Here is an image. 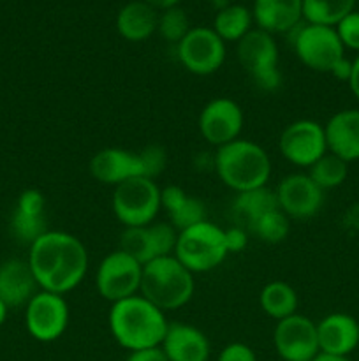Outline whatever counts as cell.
Returning a JSON list of instances; mask_svg holds the SVG:
<instances>
[{
	"label": "cell",
	"mask_w": 359,
	"mask_h": 361,
	"mask_svg": "<svg viewBox=\"0 0 359 361\" xmlns=\"http://www.w3.org/2000/svg\"><path fill=\"white\" fill-rule=\"evenodd\" d=\"M344 48L359 51V11H352L334 27Z\"/></svg>",
	"instance_id": "d6a6232c"
},
{
	"label": "cell",
	"mask_w": 359,
	"mask_h": 361,
	"mask_svg": "<svg viewBox=\"0 0 359 361\" xmlns=\"http://www.w3.org/2000/svg\"><path fill=\"white\" fill-rule=\"evenodd\" d=\"M213 169L225 187L239 194L267 185L271 159L259 143L238 137L217 148Z\"/></svg>",
	"instance_id": "3957f363"
},
{
	"label": "cell",
	"mask_w": 359,
	"mask_h": 361,
	"mask_svg": "<svg viewBox=\"0 0 359 361\" xmlns=\"http://www.w3.org/2000/svg\"><path fill=\"white\" fill-rule=\"evenodd\" d=\"M125 361H168L164 351L160 348L141 349V351H132L127 356Z\"/></svg>",
	"instance_id": "d590c367"
},
{
	"label": "cell",
	"mask_w": 359,
	"mask_h": 361,
	"mask_svg": "<svg viewBox=\"0 0 359 361\" xmlns=\"http://www.w3.org/2000/svg\"><path fill=\"white\" fill-rule=\"evenodd\" d=\"M141 277L143 264L123 250L116 249L99 263L95 286L102 298L116 303L139 295Z\"/></svg>",
	"instance_id": "30bf717a"
},
{
	"label": "cell",
	"mask_w": 359,
	"mask_h": 361,
	"mask_svg": "<svg viewBox=\"0 0 359 361\" xmlns=\"http://www.w3.org/2000/svg\"><path fill=\"white\" fill-rule=\"evenodd\" d=\"M278 150L291 164L310 168L327 154L324 126L308 118L289 123L278 137Z\"/></svg>",
	"instance_id": "7c38bea8"
},
{
	"label": "cell",
	"mask_w": 359,
	"mask_h": 361,
	"mask_svg": "<svg viewBox=\"0 0 359 361\" xmlns=\"http://www.w3.org/2000/svg\"><path fill=\"white\" fill-rule=\"evenodd\" d=\"M277 201L289 219H310L320 212L324 204V190L315 185L308 173H294L278 183Z\"/></svg>",
	"instance_id": "e0dca14e"
},
{
	"label": "cell",
	"mask_w": 359,
	"mask_h": 361,
	"mask_svg": "<svg viewBox=\"0 0 359 361\" xmlns=\"http://www.w3.org/2000/svg\"><path fill=\"white\" fill-rule=\"evenodd\" d=\"M327 152L341 161L359 159V109H341L334 113L324 126Z\"/></svg>",
	"instance_id": "44dd1931"
},
{
	"label": "cell",
	"mask_w": 359,
	"mask_h": 361,
	"mask_svg": "<svg viewBox=\"0 0 359 361\" xmlns=\"http://www.w3.org/2000/svg\"><path fill=\"white\" fill-rule=\"evenodd\" d=\"M312 361H351L347 356H333V355H324V353H319Z\"/></svg>",
	"instance_id": "ab89813d"
},
{
	"label": "cell",
	"mask_w": 359,
	"mask_h": 361,
	"mask_svg": "<svg viewBox=\"0 0 359 361\" xmlns=\"http://www.w3.org/2000/svg\"><path fill=\"white\" fill-rule=\"evenodd\" d=\"M11 229H13V235L16 236L21 243H27L28 247H30L35 240L41 238L44 233L49 231V229L46 228V214H25V212L16 210V208H14L13 217H11Z\"/></svg>",
	"instance_id": "4dcf8cb0"
},
{
	"label": "cell",
	"mask_w": 359,
	"mask_h": 361,
	"mask_svg": "<svg viewBox=\"0 0 359 361\" xmlns=\"http://www.w3.org/2000/svg\"><path fill=\"white\" fill-rule=\"evenodd\" d=\"M39 289L28 261L7 259L0 264V300L7 309L27 307Z\"/></svg>",
	"instance_id": "d6986e66"
},
{
	"label": "cell",
	"mask_w": 359,
	"mask_h": 361,
	"mask_svg": "<svg viewBox=\"0 0 359 361\" xmlns=\"http://www.w3.org/2000/svg\"><path fill=\"white\" fill-rule=\"evenodd\" d=\"M162 189L151 178H132L115 187L111 208L123 228H139L155 222L162 208Z\"/></svg>",
	"instance_id": "ba28073f"
},
{
	"label": "cell",
	"mask_w": 359,
	"mask_h": 361,
	"mask_svg": "<svg viewBox=\"0 0 359 361\" xmlns=\"http://www.w3.org/2000/svg\"><path fill=\"white\" fill-rule=\"evenodd\" d=\"M225 233V247H227L229 254L231 252H241L248 243V233L239 226H232V228L224 229Z\"/></svg>",
	"instance_id": "e575fe53"
},
{
	"label": "cell",
	"mask_w": 359,
	"mask_h": 361,
	"mask_svg": "<svg viewBox=\"0 0 359 361\" xmlns=\"http://www.w3.org/2000/svg\"><path fill=\"white\" fill-rule=\"evenodd\" d=\"M178 60L190 74L210 76L225 62V42L213 28L194 27L176 44Z\"/></svg>",
	"instance_id": "8fae6325"
},
{
	"label": "cell",
	"mask_w": 359,
	"mask_h": 361,
	"mask_svg": "<svg viewBox=\"0 0 359 361\" xmlns=\"http://www.w3.org/2000/svg\"><path fill=\"white\" fill-rule=\"evenodd\" d=\"M194 291V274L176 259L175 254L143 264L139 295L162 312L185 307L192 300Z\"/></svg>",
	"instance_id": "5b68a950"
},
{
	"label": "cell",
	"mask_w": 359,
	"mask_h": 361,
	"mask_svg": "<svg viewBox=\"0 0 359 361\" xmlns=\"http://www.w3.org/2000/svg\"><path fill=\"white\" fill-rule=\"evenodd\" d=\"M348 87H351V92L354 94V97L359 101V55L352 62V74L351 80H348Z\"/></svg>",
	"instance_id": "74e56055"
},
{
	"label": "cell",
	"mask_w": 359,
	"mask_h": 361,
	"mask_svg": "<svg viewBox=\"0 0 359 361\" xmlns=\"http://www.w3.org/2000/svg\"><path fill=\"white\" fill-rule=\"evenodd\" d=\"M308 176L322 190L336 189V187H340L347 180L348 164L345 161H341L340 157L327 152L315 164L310 166Z\"/></svg>",
	"instance_id": "f1b7e54d"
},
{
	"label": "cell",
	"mask_w": 359,
	"mask_h": 361,
	"mask_svg": "<svg viewBox=\"0 0 359 361\" xmlns=\"http://www.w3.org/2000/svg\"><path fill=\"white\" fill-rule=\"evenodd\" d=\"M252 16L257 28L267 34H289L303 23V0H253Z\"/></svg>",
	"instance_id": "7402d4cb"
},
{
	"label": "cell",
	"mask_w": 359,
	"mask_h": 361,
	"mask_svg": "<svg viewBox=\"0 0 359 361\" xmlns=\"http://www.w3.org/2000/svg\"><path fill=\"white\" fill-rule=\"evenodd\" d=\"M246 233L253 235L256 238H259L264 243H282L291 233V219L277 208V210H271L267 214H264L263 217L257 219Z\"/></svg>",
	"instance_id": "f546056e"
},
{
	"label": "cell",
	"mask_w": 359,
	"mask_h": 361,
	"mask_svg": "<svg viewBox=\"0 0 359 361\" xmlns=\"http://www.w3.org/2000/svg\"><path fill=\"white\" fill-rule=\"evenodd\" d=\"M285 35L299 62L315 73H331V69L345 56L344 44L333 27L303 21Z\"/></svg>",
	"instance_id": "52a82bcc"
},
{
	"label": "cell",
	"mask_w": 359,
	"mask_h": 361,
	"mask_svg": "<svg viewBox=\"0 0 359 361\" xmlns=\"http://www.w3.org/2000/svg\"><path fill=\"white\" fill-rule=\"evenodd\" d=\"M69 305L62 295L39 291L25 307V326L39 342H53L69 326Z\"/></svg>",
	"instance_id": "4fadbf2b"
},
{
	"label": "cell",
	"mask_w": 359,
	"mask_h": 361,
	"mask_svg": "<svg viewBox=\"0 0 359 361\" xmlns=\"http://www.w3.org/2000/svg\"><path fill=\"white\" fill-rule=\"evenodd\" d=\"M158 11L143 0H132L125 4L116 14V32L120 37L130 42H141L150 39L157 32Z\"/></svg>",
	"instance_id": "cb8c5ba5"
},
{
	"label": "cell",
	"mask_w": 359,
	"mask_h": 361,
	"mask_svg": "<svg viewBox=\"0 0 359 361\" xmlns=\"http://www.w3.org/2000/svg\"><path fill=\"white\" fill-rule=\"evenodd\" d=\"M354 6L355 0H303V20L334 28L354 11Z\"/></svg>",
	"instance_id": "83f0119b"
},
{
	"label": "cell",
	"mask_w": 359,
	"mask_h": 361,
	"mask_svg": "<svg viewBox=\"0 0 359 361\" xmlns=\"http://www.w3.org/2000/svg\"><path fill=\"white\" fill-rule=\"evenodd\" d=\"M259 305L271 319L282 321L298 312V293L285 281H271L260 291Z\"/></svg>",
	"instance_id": "484cf974"
},
{
	"label": "cell",
	"mask_w": 359,
	"mask_h": 361,
	"mask_svg": "<svg viewBox=\"0 0 359 361\" xmlns=\"http://www.w3.org/2000/svg\"><path fill=\"white\" fill-rule=\"evenodd\" d=\"M189 16H187L185 11L180 9L178 6L171 7V9L160 11V14H158L157 32L164 41L178 44V42L189 34Z\"/></svg>",
	"instance_id": "1f68e13d"
},
{
	"label": "cell",
	"mask_w": 359,
	"mask_h": 361,
	"mask_svg": "<svg viewBox=\"0 0 359 361\" xmlns=\"http://www.w3.org/2000/svg\"><path fill=\"white\" fill-rule=\"evenodd\" d=\"M108 323L115 341L130 353L160 348L169 328L165 312L141 295L111 303Z\"/></svg>",
	"instance_id": "7a4b0ae2"
},
{
	"label": "cell",
	"mask_w": 359,
	"mask_h": 361,
	"mask_svg": "<svg viewBox=\"0 0 359 361\" xmlns=\"http://www.w3.org/2000/svg\"><path fill=\"white\" fill-rule=\"evenodd\" d=\"M211 4H213V7L217 11H222V9H225L227 6H231V2H229V0H211Z\"/></svg>",
	"instance_id": "b9f144b4"
},
{
	"label": "cell",
	"mask_w": 359,
	"mask_h": 361,
	"mask_svg": "<svg viewBox=\"0 0 359 361\" xmlns=\"http://www.w3.org/2000/svg\"><path fill=\"white\" fill-rule=\"evenodd\" d=\"M143 2H146L148 6H151L157 11H165L171 9V7H176L182 0H143Z\"/></svg>",
	"instance_id": "f35d334b"
},
{
	"label": "cell",
	"mask_w": 359,
	"mask_h": 361,
	"mask_svg": "<svg viewBox=\"0 0 359 361\" xmlns=\"http://www.w3.org/2000/svg\"><path fill=\"white\" fill-rule=\"evenodd\" d=\"M160 349L168 361H208L211 348L199 328L187 323H169Z\"/></svg>",
	"instance_id": "ffe728a7"
},
{
	"label": "cell",
	"mask_w": 359,
	"mask_h": 361,
	"mask_svg": "<svg viewBox=\"0 0 359 361\" xmlns=\"http://www.w3.org/2000/svg\"><path fill=\"white\" fill-rule=\"evenodd\" d=\"M178 242V231L169 222H151L139 228H123L120 250L132 256L141 264L158 257L172 256Z\"/></svg>",
	"instance_id": "5bb4252c"
},
{
	"label": "cell",
	"mask_w": 359,
	"mask_h": 361,
	"mask_svg": "<svg viewBox=\"0 0 359 361\" xmlns=\"http://www.w3.org/2000/svg\"><path fill=\"white\" fill-rule=\"evenodd\" d=\"M329 74H333V76L336 78V80L347 81V83H348V80H351V74H352V62L344 56V59H341L340 62H338L336 66H334L333 69H331Z\"/></svg>",
	"instance_id": "8d00e7d4"
},
{
	"label": "cell",
	"mask_w": 359,
	"mask_h": 361,
	"mask_svg": "<svg viewBox=\"0 0 359 361\" xmlns=\"http://www.w3.org/2000/svg\"><path fill=\"white\" fill-rule=\"evenodd\" d=\"M175 256L194 275L215 270L229 256L224 229L206 219L178 233Z\"/></svg>",
	"instance_id": "8992f818"
},
{
	"label": "cell",
	"mask_w": 359,
	"mask_h": 361,
	"mask_svg": "<svg viewBox=\"0 0 359 361\" xmlns=\"http://www.w3.org/2000/svg\"><path fill=\"white\" fill-rule=\"evenodd\" d=\"M253 16L248 7L241 4H231L225 9L217 11L213 20V30L224 42H239L252 30Z\"/></svg>",
	"instance_id": "4316f807"
},
{
	"label": "cell",
	"mask_w": 359,
	"mask_h": 361,
	"mask_svg": "<svg viewBox=\"0 0 359 361\" xmlns=\"http://www.w3.org/2000/svg\"><path fill=\"white\" fill-rule=\"evenodd\" d=\"M39 289L67 295L84 281L88 271L87 247L65 231H48L35 240L28 252Z\"/></svg>",
	"instance_id": "6da1fadb"
},
{
	"label": "cell",
	"mask_w": 359,
	"mask_h": 361,
	"mask_svg": "<svg viewBox=\"0 0 359 361\" xmlns=\"http://www.w3.org/2000/svg\"><path fill=\"white\" fill-rule=\"evenodd\" d=\"M238 60L243 71L248 74L259 90L275 92L282 85V73L278 67V46L271 34L252 28L238 42Z\"/></svg>",
	"instance_id": "9c48e42d"
},
{
	"label": "cell",
	"mask_w": 359,
	"mask_h": 361,
	"mask_svg": "<svg viewBox=\"0 0 359 361\" xmlns=\"http://www.w3.org/2000/svg\"><path fill=\"white\" fill-rule=\"evenodd\" d=\"M7 312H9V309H7L6 303H4L2 300H0V326H2V324L6 323V319H7Z\"/></svg>",
	"instance_id": "60d3db41"
},
{
	"label": "cell",
	"mask_w": 359,
	"mask_h": 361,
	"mask_svg": "<svg viewBox=\"0 0 359 361\" xmlns=\"http://www.w3.org/2000/svg\"><path fill=\"white\" fill-rule=\"evenodd\" d=\"M243 123L245 116L241 106L229 97H217L201 109L197 127L203 140L218 148L238 140Z\"/></svg>",
	"instance_id": "2e32d148"
},
{
	"label": "cell",
	"mask_w": 359,
	"mask_h": 361,
	"mask_svg": "<svg viewBox=\"0 0 359 361\" xmlns=\"http://www.w3.org/2000/svg\"><path fill=\"white\" fill-rule=\"evenodd\" d=\"M160 201L169 217V224L178 233L206 221V207L203 201L187 194L182 187L168 185L162 189Z\"/></svg>",
	"instance_id": "603a6c76"
},
{
	"label": "cell",
	"mask_w": 359,
	"mask_h": 361,
	"mask_svg": "<svg viewBox=\"0 0 359 361\" xmlns=\"http://www.w3.org/2000/svg\"><path fill=\"white\" fill-rule=\"evenodd\" d=\"M317 338L324 355L348 356L359 345V323L348 314H329L317 323Z\"/></svg>",
	"instance_id": "ac0fdd59"
},
{
	"label": "cell",
	"mask_w": 359,
	"mask_h": 361,
	"mask_svg": "<svg viewBox=\"0 0 359 361\" xmlns=\"http://www.w3.org/2000/svg\"><path fill=\"white\" fill-rule=\"evenodd\" d=\"M273 345L284 361H312L320 353L317 323L298 312L277 321Z\"/></svg>",
	"instance_id": "9a60e30c"
},
{
	"label": "cell",
	"mask_w": 359,
	"mask_h": 361,
	"mask_svg": "<svg viewBox=\"0 0 359 361\" xmlns=\"http://www.w3.org/2000/svg\"><path fill=\"white\" fill-rule=\"evenodd\" d=\"M278 201L275 190H271L270 187H259V189L246 190V192L236 194V197L232 200L231 212L232 219H234L236 224L239 228L246 229L257 221V219L263 217L264 214L271 210H277Z\"/></svg>",
	"instance_id": "d4e9b609"
},
{
	"label": "cell",
	"mask_w": 359,
	"mask_h": 361,
	"mask_svg": "<svg viewBox=\"0 0 359 361\" xmlns=\"http://www.w3.org/2000/svg\"><path fill=\"white\" fill-rule=\"evenodd\" d=\"M168 164V154L158 145L132 152L125 148H102L90 159V175L104 185H120L132 178L155 180Z\"/></svg>",
	"instance_id": "277c9868"
},
{
	"label": "cell",
	"mask_w": 359,
	"mask_h": 361,
	"mask_svg": "<svg viewBox=\"0 0 359 361\" xmlns=\"http://www.w3.org/2000/svg\"><path fill=\"white\" fill-rule=\"evenodd\" d=\"M217 361H257V358L250 345L243 344V342H232L222 349Z\"/></svg>",
	"instance_id": "836d02e7"
}]
</instances>
